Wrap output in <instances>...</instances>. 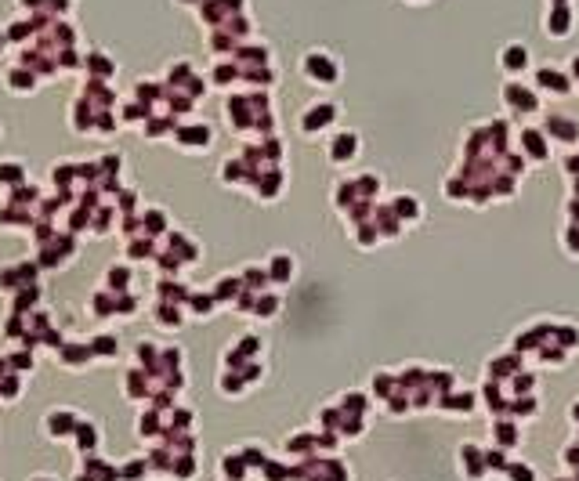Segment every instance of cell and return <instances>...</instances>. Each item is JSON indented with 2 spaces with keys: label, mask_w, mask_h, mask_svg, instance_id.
<instances>
[{
  "label": "cell",
  "mask_w": 579,
  "mask_h": 481,
  "mask_svg": "<svg viewBox=\"0 0 579 481\" xmlns=\"http://www.w3.org/2000/svg\"><path fill=\"white\" fill-rule=\"evenodd\" d=\"M304 73L312 76V83H337L341 66H337V58H329L326 51H312L304 58Z\"/></svg>",
  "instance_id": "1"
},
{
  "label": "cell",
  "mask_w": 579,
  "mask_h": 481,
  "mask_svg": "<svg viewBox=\"0 0 579 481\" xmlns=\"http://www.w3.org/2000/svg\"><path fill=\"white\" fill-rule=\"evenodd\" d=\"M536 87L546 91V95H568L572 91V76L554 69V66H543V69H536Z\"/></svg>",
  "instance_id": "2"
},
{
  "label": "cell",
  "mask_w": 579,
  "mask_h": 481,
  "mask_svg": "<svg viewBox=\"0 0 579 481\" xmlns=\"http://www.w3.org/2000/svg\"><path fill=\"white\" fill-rule=\"evenodd\" d=\"M503 98H507L510 109H522V112H536V109H539V95L529 91V87H525V83H517V80L503 83Z\"/></svg>",
  "instance_id": "3"
},
{
  "label": "cell",
  "mask_w": 579,
  "mask_h": 481,
  "mask_svg": "<svg viewBox=\"0 0 579 481\" xmlns=\"http://www.w3.org/2000/svg\"><path fill=\"white\" fill-rule=\"evenodd\" d=\"M546 37H558V40H565L568 33H572V8L568 4H561V8H551V15H546Z\"/></svg>",
  "instance_id": "4"
},
{
  "label": "cell",
  "mask_w": 579,
  "mask_h": 481,
  "mask_svg": "<svg viewBox=\"0 0 579 481\" xmlns=\"http://www.w3.org/2000/svg\"><path fill=\"white\" fill-rule=\"evenodd\" d=\"M500 66H503V73H510V76L525 73V69H529V51H525L522 44H507V47L500 51Z\"/></svg>",
  "instance_id": "5"
},
{
  "label": "cell",
  "mask_w": 579,
  "mask_h": 481,
  "mask_svg": "<svg viewBox=\"0 0 579 481\" xmlns=\"http://www.w3.org/2000/svg\"><path fill=\"white\" fill-rule=\"evenodd\" d=\"M333 119H337V105H329V102H319V105H312V112H308V116H304V131H308V134H315V131L329 127Z\"/></svg>",
  "instance_id": "6"
},
{
  "label": "cell",
  "mask_w": 579,
  "mask_h": 481,
  "mask_svg": "<svg viewBox=\"0 0 579 481\" xmlns=\"http://www.w3.org/2000/svg\"><path fill=\"white\" fill-rule=\"evenodd\" d=\"M355 156H358V138L355 134H337L329 141V160L333 163H348Z\"/></svg>",
  "instance_id": "7"
},
{
  "label": "cell",
  "mask_w": 579,
  "mask_h": 481,
  "mask_svg": "<svg viewBox=\"0 0 579 481\" xmlns=\"http://www.w3.org/2000/svg\"><path fill=\"white\" fill-rule=\"evenodd\" d=\"M522 148H525L532 160H546V156H551V148H546V134H539V131H525L522 134Z\"/></svg>",
  "instance_id": "8"
},
{
  "label": "cell",
  "mask_w": 579,
  "mask_h": 481,
  "mask_svg": "<svg viewBox=\"0 0 579 481\" xmlns=\"http://www.w3.org/2000/svg\"><path fill=\"white\" fill-rule=\"evenodd\" d=\"M460 463H464V474L467 477H471V470H474V477L485 474V456L478 453L474 445H460Z\"/></svg>",
  "instance_id": "9"
},
{
  "label": "cell",
  "mask_w": 579,
  "mask_h": 481,
  "mask_svg": "<svg viewBox=\"0 0 579 481\" xmlns=\"http://www.w3.org/2000/svg\"><path fill=\"white\" fill-rule=\"evenodd\" d=\"M551 134H558L561 141H579V127L572 124V119H565V116H551Z\"/></svg>",
  "instance_id": "10"
},
{
  "label": "cell",
  "mask_w": 579,
  "mask_h": 481,
  "mask_svg": "<svg viewBox=\"0 0 579 481\" xmlns=\"http://www.w3.org/2000/svg\"><path fill=\"white\" fill-rule=\"evenodd\" d=\"M394 218H399V221H416V218H420V203H416L413 196L394 199Z\"/></svg>",
  "instance_id": "11"
},
{
  "label": "cell",
  "mask_w": 579,
  "mask_h": 481,
  "mask_svg": "<svg viewBox=\"0 0 579 481\" xmlns=\"http://www.w3.org/2000/svg\"><path fill=\"white\" fill-rule=\"evenodd\" d=\"M271 275H276L279 283H286V279L293 275V261H290L286 254H279L276 261H271Z\"/></svg>",
  "instance_id": "12"
},
{
  "label": "cell",
  "mask_w": 579,
  "mask_h": 481,
  "mask_svg": "<svg viewBox=\"0 0 579 481\" xmlns=\"http://www.w3.org/2000/svg\"><path fill=\"white\" fill-rule=\"evenodd\" d=\"M554 337H558L561 348H575L579 344V329L575 326H561V329H554Z\"/></svg>",
  "instance_id": "13"
},
{
  "label": "cell",
  "mask_w": 579,
  "mask_h": 481,
  "mask_svg": "<svg viewBox=\"0 0 579 481\" xmlns=\"http://www.w3.org/2000/svg\"><path fill=\"white\" fill-rule=\"evenodd\" d=\"M493 434H496V441H503V445H514V441H517L514 424H496V427H493Z\"/></svg>",
  "instance_id": "14"
},
{
  "label": "cell",
  "mask_w": 579,
  "mask_h": 481,
  "mask_svg": "<svg viewBox=\"0 0 579 481\" xmlns=\"http://www.w3.org/2000/svg\"><path fill=\"white\" fill-rule=\"evenodd\" d=\"M510 481H536V470L525 467V463H514L510 467Z\"/></svg>",
  "instance_id": "15"
},
{
  "label": "cell",
  "mask_w": 579,
  "mask_h": 481,
  "mask_svg": "<svg viewBox=\"0 0 579 481\" xmlns=\"http://www.w3.org/2000/svg\"><path fill=\"white\" fill-rule=\"evenodd\" d=\"M276 308H279V300H276V297H268V300H261V304H257V315L271 319V315H276Z\"/></svg>",
  "instance_id": "16"
},
{
  "label": "cell",
  "mask_w": 579,
  "mask_h": 481,
  "mask_svg": "<svg viewBox=\"0 0 579 481\" xmlns=\"http://www.w3.org/2000/svg\"><path fill=\"white\" fill-rule=\"evenodd\" d=\"M568 76H572V80H579V54L572 58V73H568Z\"/></svg>",
  "instance_id": "17"
},
{
  "label": "cell",
  "mask_w": 579,
  "mask_h": 481,
  "mask_svg": "<svg viewBox=\"0 0 579 481\" xmlns=\"http://www.w3.org/2000/svg\"><path fill=\"white\" fill-rule=\"evenodd\" d=\"M568 214H572V218H579V199H575V203L568 206Z\"/></svg>",
  "instance_id": "18"
},
{
  "label": "cell",
  "mask_w": 579,
  "mask_h": 481,
  "mask_svg": "<svg viewBox=\"0 0 579 481\" xmlns=\"http://www.w3.org/2000/svg\"><path fill=\"white\" fill-rule=\"evenodd\" d=\"M572 192H575V199H579V177H575V182H572Z\"/></svg>",
  "instance_id": "19"
},
{
  "label": "cell",
  "mask_w": 579,
  "mask_h": 481,
  "mask_svg": "<svg viewBox=\"0 0 579 481\" xmlns=\"http://www.w3.org/2000/svg\"><path fill=\"white\" fill-rule=\"evenodd\" d=\"M561 4H568V0H551V8H561Z\"/></svg>",
  "instance_id": "20"
}]
</instances>
